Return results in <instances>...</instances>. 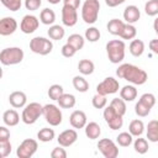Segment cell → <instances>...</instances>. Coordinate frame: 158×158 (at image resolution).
<instances>
[{
  "instance_id": "obj_41",
  "label": "cell",
  "mask_w": 158,
  "mask_h": 158,
  "mask_svg": "<svg viewBox=\"0 0 158 158\" xmlns=\"http://www.w3.org/2000/svg\"><path fill=\"white\" fill-rule=\"evenodd\" d=\"M135 112H136V115L139 116V117H146V116L149 115L151 107H148V106H146L144 104H142L141 101H138V102L135 105Z\"/></svg>"
},
{
  "instance_id": "obj_12",
  "label": "cell",
  "mask_w": 158,
  "mask_h": 158,
  "mask_svg": "<svg viewBox=\"0 0 158 158\" xmlns=\"http://www.w3.org/2000/svg\"><path fill=\"white\" fill-rule=\"evenodd\" d=\"M40 26V20L35 16V15H25L21 20V23H20V30L26 33V35H30V33H33Z\"/></svg>"
},
{
  "instance_id": "obj_49",
  "label": "cell",
  "mask_w": 158,
  "mask_h": 158,
  "mask_svg": "<svg viewBox=\"0 0 158 158\" xmlns=\"http://www.w3.org/2000/svg\"><path fill=\"white\" fill-rule=\"evenodd\" d=\"M64 5H68L70 7H74L78 10V7L80 6V0H62Z\"/></svg>"
},
{
  "instance_id": "obj_34",
  "label": "cell",
  "mask_w": 158,
  "mask_h": 158,
  "mask_svg": "<svg viewBox=\"0 0 158 158\" xmlns=\"http://www.w3.org/2000/svg\"><path fill=\"white\" fill-rule=\"evenodd\" d=\"M54 136H56L54 130L49 127H43L37 132V138L41 142H51L54 138Z\"/></svg>"
},
{
  "instance_id": "obj_8",
  "label": "cell",
  "mask_w": 158,
  "mask_h": 158,
  "mask_svg": "<svg viewBox=\"0 0 158 158\" xmlns=\"http://www.w3.org/2000/svg\"><path fill=\"white\" fill-rule=\"evenodd\" d=\"M37 148H38V143L36 139L26 138L19 144L16 149V154L19 158H31L37 152Z\"/></svg>"
},
{
  "instance_id": "obj_5",
  "label": "cell",
  "mask_w": 158,
  "mask_h": 158,
  "mask_svg": "<svg viewBox=\"0 0 158 158\" xmlns=\"http://www.w3.org/2000/svg\"><path fill=\"white\" fill-rule=\"evenodd\" d=\"M42 109L43 106L40 102H30L25 105L22 114H21L22 122L26 125H33L42 115Z\"/></svg>"
},
{
  "instance_id": "obj_29",
  "label": "cell",
  "mask_w": 158,
  "mask_h": 158,
  "mask_svg": "<svg viewBox=\"0 0 158 158\" xmlns=\"http://www.w3.org/2000/svg\"><path fill=\"white\" fill-rule=\"evenodd\" d=\"M95 65L90 59H81L78 63V70L83 74V75H90L94 73Z\"/></svg>"
},
{
  "instance_id": "obj_3",
  "label": "cell",
  "mask_w": 158,
  "mask_h": 158,
  "mask_svg": "<svg viewBox=\"0 0 158 158\" xmlns=\"http://www.w3.org/2000/svg\"><path fill=\"white\" fill-rule=\"evenodd\" d=\"M25 53L20 47H7L0 52V63L4 65H15L23 60Z\"/></svg>"
},
{
  "instance_id": "obj_53",
  "label": "cell",
  "mask_w": 158,
  "mask_h": 158,
  "mask_svg": "<svg viewBox=\"0 0 158 158\" xmlns=\"http://www.w3.org/2000/svg\"><path fill=\"white\" fill-rule=\"evenodd\" d=\"M2 75H4V72H2V68L0 67V79L2 78Z\"/></svg>"
},
{
  "instance_id": "obj_22",
  "label": "cell",
  "mask_w": 158,
  "mask_h": 158,
  "mask_svg": "<svg viewBox=\"0 0 158 158\" xmlns=\"http://www.w3.org/2000/svg\"><path fill=\"white\" fill-rule=\"evenodd\" d=\"M57 102H58L59 107H62V109H72V107L75 106L77 99H75V96L73 94H65V93H63L58 98Z\"/></svg>"
},
{
  "instance_id": "obj_24",
  "label": "cell",
  "mask_w": 158,
  "mask_h": 158,
  "mask_svg": "<svg viewBox=\"0 0 158 158\" xmlns=\"http://www.w3.org/2000/svg\"><path fill=\"white\" fill-rule=\"evenodd\" d=\"M47 33H48V36H49L51 40L60 41L64 37V35H65V30L60 25H51L49 26V30L47 31Z\"/></svg>"
},
{
  "instance_id": "obj_14",
  "label": "cell",
  "mask_w": 158,
  "mask_h": 158,
  "mask_svg": "<svg viewBox=\"0 0 158 158\" xmlns=\"http://www.w3.org/2000/svg\"><path fill=\"white\" fill-rule=\"evenodd\" d=\"M78 139V132L73 128H69V130H64L63 132L59 133L57 141H58V144L62 146V147H70L72 144H74Z\"/></svg>"
},
{
  "instance_id": "obj_16",
  "label": "cell",
  "mask_w": 158,
  "mask_h": 158,
  "mask_svg": "<svg viewBox=\"0 0 158 158\" xmlns=\"http://www.w3.org/2000/svg\"><path fill=\"white\" fill-rule=\"evenodd\" d=\"M86 115L84 111L81 110H75L70 114L69 116V122L72 125L73 128H77V130H80V128H84V126L86 125L88 120H86Z\"/></svg>"
},
{
  "instance_id": "obj_33",
  "label": "cell",
  "mask_w": 158,
  "mask_h": 158,
  "mask_svg": "<svg viewBox=\"0 0 158 158\" xmlns=\"http://www.w3.org/2000/svg\"><path fill=\"white\" fill-rule=\"evenodd\" d=\"M110 106L115 110L116 114H118L121 116H123L126 114V109H127L126 107V101H123L121 98H114L110 102Z\"/></svg>"
},
{
  "instance_id": "obj_25",
  "label": "cell",
  "mask_w": 158,
  "mask_h": 158,
  "mask_svg": "<svg viewBox=\"0 0 158 158\" xmlns=\"http://www.w3.org/2000/svg\"><path fill=\"white\" fill-rule=\"evenodd\" d=\"M128 49L133 57H141L144 52V42L142 40H132Z\"/></svg>"
},
{
  "instance_id": "obj_20",
  "label": "cell",
  "mask_w": 158,
  "mask_h": 158,
  "mask_svg": "<svg viewBox=\"0 0 158 158\" xmlns=\"http://www.w3.org/2000/svg\"><path fill=\"white\" fill-rule=\"evenodd\" d=\"M84 130H85V136L89 138V139H96L100 137L101 135V127L99 126L98 122H86V125L84 126Z\"/></svg>"
},
{
  "instance_id": "obj_44",
  "label": "cell",
  "mask_w": 158,
  "mask_h": 158,
  "mask_svg": "<svg viewBox=\"0 0 158 158\" xmlns=\"http://www.w3.org/2000/svg\"><path fill=\"white\" fill-rule=\"evenodd\" d=\"M11 149H12V147H11L10 141L0 142V156H1V158H5V157L10 156Z\"/></svg>"
},
{
  "instance_id": "obj_37",
  "label": "cell",
  "mask_w": 158,
  "mask_h": 158,
  "mask_svg": "<svg viewBox=\"0 0 158 158\" xmlns=\"http://www.w3.org/2000/svg\"><path fill=\"white\" fill-rule=\"evenodd\" d=\"M100 36H101V33H100L99 28H96L94 26H91L88 30H85V40L89 41V42H96V41H99L100 40Z\"/></svg>"
},
{
  "instance_id": "obj_35",
  "label": "cell",
  "mask_w": 158,
  "mask_h": 158,
  "mask_svg": "<svg viewBox=\"0 0 158 158\" xmlns=\"http://www.w3.org/2000/svg\"><path fill=\"white\" fill-rule=\"evenodd\" d=\"M133 148L138 154H144L148 152V148H149L148 141L146 138H141V136H138V138H136L133 142Z\"/></svg>"
},
{
  "instance_id": "obj_10",
  "label": "cell",
  "mask_w": 158,
  "mask_h": 158,
  "mask_svg": "<svg viewBox=\"0 0 158 158\" xmlns=\"http://www.w3.org/2000/svg\"><path fill=\"white\" fill-rule=\"evenodd\" d=\"M98 149L105 158H116L118 156V147L110 138H101L98 142Z\"/></svg>"
},
{
  "instance_id": "obj_28",
  "label": "cell",
  "mask_w": 158,
  "mask_h": 158,
  "mask_svg": "<svg viewBox=\"0 0 158 158\" xmlns=\"http://www.w3.org/2000/svg\"><path fill=\"white\" fill-rule=\"evenodd\" d=\"M40 21L43 25H53L56 21V12L49 7L43 9L40 14Z\"/></svg>"
},
{
  "instance_id": "obj_13",
  "label": "cell",
  "mask_w": 158,
  "mask_h": 158,
  "mask_svg": "<svg viewBox=\"0 0 158 158\" xmlns=\"http://www.w3.org/2000/svg\"><path fill=\"white\" fill-rule=\"evenodd\" d=\"M62 22H63L64 26L73 27L78 22L77 9L70 7L68 5H63V7H62Z\"/></svg>"
},
{
  "instance_id": "obj_50",
  "label": "cell",
  "mask_w": 158,
  "mask_h": 158,
  "mask_svg": "<svg viewBox=\"0 0 158 158\" xmlns=\"http://www.w3.org/2000/svg\"><path fill=\"white\" fill-rule=\"evenodd\" d=\"M126 0H105V4L109 6V7H116L121 4H123Z\"/></svg>"
},
{
  "instance_id": "obj_32",
  "label": "cell",
  "mask_w": 158,
  "mask_h": 158,
  "mask_svg": "<svg viewBox=\"0 0 158 158\" xmlns=\"http://www.w3.org/2000/svg\"><path fill=\"white\" fill-rule=\"evenodd\" d=\"M137 35V28L132 23H125L123 28L120 33V37L122 40H133Z\"/></svg>"
},
{
  "instance_id": "obj_6",
  "label": "cell",
  "mask_w": 158,
  "mask_h": 158,
  "mask_svg": "<svg viewBox=\"0 0 158 158\" xmlns=\"http://www.w3.org/2000/svg\"><path fill=\"white\" fill-rule=\"evenodd\" d=\"M42 115L44 116L46 122L49 123L53 127L59 126L62 123V121H63L62 111H60L59 106H57L54 104H47V105H44L43 109H42Z\"/></svg>"
},
{
  "instance_id": "obj_46",
  "label": "cell",
  "mask_w": 158,
  "mask_h": 158,
  "mask_svg": "<svg viewBox=\"0 0 158 158\" xmlns=\"http://www.w3.org/2000/svg\"><path fill=\"white\" fill-rule=\"evenodd\" d=\"M42 5V0H25V7L30 11H36Z\"/></svg>"
},
{
  "instance_id": "obj_7",
  "label": "cell",
  "mask_w": 158,
  "mask_h": 158,
  "mask_svg": "<svg viewBox=\"0 0 158 158\" xmlns=\"http://www.w3.org/2000/svg\"><path fill=\"white\" fill-rule=\"evenodd\" d=\"M30 49L40 56H47L52 52L53 49V43L51 40L46 38V37H33L30 41Z\"/></svg>"
},
{
  "instance_id": "obj_43",
  "label": "cell",
  "mask_w": 158,
  "mask_h": 158,
  "mask_svg": "<svg viewBox=\"0 0 158 158\" xmlns=\"http://www.w3.org/2000/svg\"><path fill=\"white\" fill-rule=\"evenodd\" d=\"M138 101H141L142 104H144L146 106H148V107L152 109L156 105V96L152 93H146V94L141 95V98H139Z\"/></svg>"
},
{
  "instance_id": "obj_26",
  "label": "cell",
  "mask_w": 158,
  "mask_h": 158,
  "mask_svg": "<svg viewBox=\"0 0 158 158\" xmlns=\"http://www.w3.org/2000/svg\"><path fill=\"white\" fill-rule=\"evenodd\" d=\"M143 131H144V123L142 122V120L136 118V120H132V121L130 122V125H128V132H130L133 137L141 136V135L143 133Z\"/></svg>"
},
{
  "instance_id": "obj_19",
  "label": "cell",
  "mask_w": 158,
  "mask_h": 158,
  "mask_svg": "<svg viewBox=\"0 0 158 158\" xmlns=\"http://www.w3.org/2000/svg\"><path fill=\"white\" fill-rule=\"evenodd\" d=\"M2 121L6 126H10V127H14L16 126L19 122H20V115L16 110L14 109H10V110H6L4 114H2Z\"/></svg>"
},
{
  "instance_id": "obj_40",
  "label": "cell",
  "mask_w": 158,
  "mask_h": 158,
  "mask_svg": "<svg viewBox=\"0 0 158 158\" xmlns=\"http://www.w3.org/2000/svg\"><path fill=\"white\" fill-rule=\"evenodd\" d=\"M91 104H93V106L95 109H104L106 106V104H107V99H106L105 95H101V94L96 93L91 99Z\"/></svg>"
},
{
  "instance_id": "obj_54",
  "label": "cell",
  "mask_w": 158,
  "mask_h": 158,
  "mask_svg": "<svg viewBox=\"0 0 158 158\" xmlns=\"http://www.w3.org/2000/svg\"><path fill=\"white\" fill-rule=\"evenodd\" d=\"M0 158H1V156H0Z\"/></svg>"
},
{
  "instance_id": "obj_2",
  "label": "cell",
  "mask_w": 158,
  "mask_h": 158,
  "mask_svg": "<svg viewBox=\"0 0 158 158\" xmlns=\"http://www.w3.org/2000/svg\"><path fill=\"white\" fill-rule=\"evenodd\" d=\"M125 42L122 40H111L106 43V54L111 63L118 64L125 58Z\"/></svg>"
},
{
  "instance_id": "obj_51",
  "label": "cell",
  "mask_w": 158,
  "mask_h": 158,
  "mask_svg": "<svg viewBox=\"0 0 158 158\" xmlns=\"http://www.w3.org/2000/svg\"><path fill=\"white\" fill-rule=\"evenodd\" d=\"M149 49L153 52V53H156V54H158V40L157 38H154V40H152L151 42H149Z\"/></svg>"
},
{
  "instance_id": "obj_36",
  "label": "cell",
  "mask_w": 158,
  "mask_h": 158,
  "mask_svg": "<svg viewBox=\"0 0 158 158\" xmlns=\"http://www.w3.org/2000/svg\"><path fill=\"white\" fill-rule=\"evenodd\" d=\"M116 142L118 146L121 147H128L130 144H132L133 142V136L130 132H121L118 133V136L116 137Z\"/></svg>"
},
{
  "instance_id": "obj_1",
  "label": "cell",
  "mask_w": 158,
  "mask_h": 158,
  "mask_svg": "<svg viewBox=\"0 0 158 158\" xmlns=\"http://www.w3.org/2000/svg\"><path fill=\"white\" fill-rule=\"evenodd\" d=\"M116 75L133 85H142L148 79V75L143 69L131 63H123L118 65L116 70Z\"/></svg>"
},
{
  "instance_id": "obj_9",
  "label": "cell",
  "mask_w": 158,
  "mask_h": 158,
  "mask_svg": "<svg viewBox=\"0 0 158 158\" xmlns=\"http://www.w3.org/2000/svg\"><path fill=\"white\" fill-rule=\"evenodd\" d=\"M118 89H120V83H118L117 79H115L112 77L105 78L101 83H99L96 85V93L101 94V95H105V96L117 93Z\"/></svg>"
},
{
  "instance_id": "obj_45",
  "label": "cell",
  "mask_w": 158,
  "mask_h": 158,
  "mask_svg": "<svg viewBox=\"0 0 158 158\" xmlns=\"http://www.w3.org/2000/svg\"><path fill=\"white\" fill-rule=\"evenodd\" d=\"M62 54H63V57H65V58H72L75 53H77V49L73 47V46H70L69 43H65L63 47H62Z\"/></svg>"
},
{
  "instance_id": "obj_11",
  "label": "cell",
  "mask_w": 158,
  "mask_h": 158,
  "mask_svg": "<svg viewBox=\"0 0 158 158\" xmlns=\"http://www.w3.org/2000/svg\"><path fill=\"white\" fill-rule=\"evenodd\" d=\"M104 118L106 121V123L109 125V127L111 130H118L122 127L123 125V118L121 115L116 114L115 110L109 105L107 107H104Z\"/></svg>"
},
{
  "instance_id": "obj_17",
  "label": "cell",
  "mask_w": 158,
  "mask_h": 158,
  "mask_svg": "<svg viewBox=\"0 0 158 158\" xmlns=\"http://www.w3.org/2000/svg\"><path fill=\"white\" fill-rule=\"evenodd\" d=\"M9 102L12 107L15 109H21L26 105L27 102V96L23 91H20V90H16V91H12L10 95H9Z\"/></svg>"
},
{
  "instance_id": "obj_39",
  "label": "cell",
  "mask_w": 158,
  "mask_h": 158,
  "mask_svg": "<svg viewBox=\"0 0 158 158\" xmlns=\"http://www.w3.org/2000/svg\"><path fill=\"white\" fill-rule=\"evenodd\" d=\"M63 93H64L63 86L59 85V84H53V85H51L49 89H48V96H49V99L56 100V101L58 100V98H59Z\"/></svg>"
},
{
  "instance_id": "obj_52",
  "label": "cell",
  "mask_w": 158,
  "mask_h": 158,
  "mask_svg": "<svg viewBox=\"0 0 158 158\" xmlns=\"http://www.w3.org/2000/svg\"><path fill=\"white\" fill-rule=\"evenodd\" d=\"M49 4H52V5H57V4H59V1H62V0H47Z\"/></svg>"
},
{
  "instance_id": "obj_30",
  "label": "cell",
  "mask_w": 158,
  "mask_h": 158,
  "mask_svg": "<svg viewBox=\"0 0 158 158\" xmlns=\"http://www.w3.org/2000/svg\"><path fill=\"white\" fill-rule=\"evenodd\" d=\"M73 86L79 93H86L89 90V83L88 80L81 75H75L73 78Z\"/></svg>"
},
{
  "instance_id": "obj_15",
  "label": "cell",
  "mask_w": 158,
  "mask_h": 158,
  "mask_svg": "<svg viewBox=\"0 0 158 158\" xmlns=\"http://www.w3.org/2000/svg\"><path fill=\"white\" fill-rule=\"evenodd\" d=\"M17 30V21L14 17L6 16L0 19V35L1 36H10Z\"/></svg>"
},
{
  "instance_id": "obj_23",
  "label": "cell",
  "mask_w": 158,
  "mask_h": 158,
  "mask_svg": "<svg viewBox=\"0 0 158 158\" xmlns=\"http://www.w3.org/2000/svg\"><path fill=\"white\" fill-rule=\"evenodd\" d=\"M123 25H125V22H123L122 20L112 19V20H110V21L107 22L106 28H107V31H109L111 35H114V36H120V33H121V31H122V28H123Z\"/></svg>"
},
{
  "instance_id": "obj_38",
  "label": "cell",
  "mask_w": 158,
  "mask_h": 158,
  "mask_svg": "<svg viewBox=\"0 0 158 158\" xmlns=\"http://www.w3.org/2000/svg\"><path fill=\"white\" fill-rule=\"evenodd\" d=\"M144 12L148 16L158 15V0H147L144 4Z\"/></svg>"
},
{
  "instance_id": "obj_18",
  "label": "cell",
  "mask_w": 158,
  "mask_h": 158,
  "mask_svg": "<svg viewBox=\"0 0 158 158\" xmlns=\"http://www.w3.org/2000/svg\"><path fill=\"white\" fill-rule=\"evenodd\" d=\"M141 17V11L136 5H128L123 10V20L126 23H136Z\"/></svg>"
},
{
  "instance_id": "obj_21",
  "label": "cell",
  "mask_w": 158,
  "mask_h": 158,
  "mask_svg": "<svg viewBox=\"0 0 158 158\" xmlns=\"http://www.w3.org/2000/svg\"><path fill=\"white\" fill-rule=\"evenodd\" d=\"M120 98L123 101H133L137 98V89L135 85H125L120 89Z\"/></svg>"
},
{
  "instance_id": "obj_4",
  "label": "cell",
  "mask_w": 158,
  "mask_h": 158,
  "mask_svg": "<svg viewBox=\"0 0 158 158\" xmlns=\"http://www.w3.org/2000/svg\"><path fill=\"white\" fill-rule=\"evenodd\" d=\"M100 11L99 0H85L81 6V19L85 23L93 25L98 21Z\"/></svg>"
},
{
  "instance_id": "obj_31",
  "label": "cell",
  "mask_w": 158,
  "mask_h": 158,
  "mask_svg": "<svg viewBox=\"0 0 158 158\" xmlns=\"http://www.w3.org/2000/svg\"><path fill=\"white\" fill-rule=\"evenodd\" d=\"M67 43H69L70 46H73V47L77 49V52H78V51H80V49L84 47V44H85V38H84L81 35H79V33H73V35H70V36L68 37Z\"/></svg>"
},
{
  "instance_id": "obj_47",
  "label": "cell",
  "mask_w": 158,
  "mask_h": 158,
  "mask_svg": "<svg viewBox=\"0 0 158 158\" xmlns=\"http://www.w3.org/2000/svg\"><path fill=\"white\" fill-rule=\"evenodd\" d=\"M51 157L52 158H65L67 157V152L64 149V147H54L51 152Z\"/></svg>"
},
{
  "instance_id": "obj_48",
  "label": "cell",
  "mask_w": 158,
  "mask_h": 158,
  "mask_svg": "<svg viewBox=\"0 0 158 158\" xmlns=\"http://www.w3.org/2000/svg\"><path fill=\"white\" fill-rule=\"evenodd\" d=\"M10 141V131L6 126H0V142Z\"/></svg>"
},
{
  "instance_id": "obj_27",
  "label": "cell",
  "mask_w": 158,
  "mask_h": 158,
  "mask_svg": "<svg viewBox=\"0 0 158 158\" xmlns=\"http://www.w3.org/2000/svg\"><path fill=\"white\" fill-rule=\"evenodd\" d=\"M147 138L148 141L156 143L158 142V121L152 120L147 125Z\"/></svg>"
},
{
  "instance_id": "obj_42",
  "label": "cell",
  "mask_w": 158,
  "mask_h": 158,
  "mask_svg": "<svg viewBox=\"0 0 158 158\" xmlns=\"http://www.w3.org/2000/svg\"><path fill=\"white\" fill-rule=\"evenodd\" d=\"M0 1L10 11H17L21 9V5H22L21 0H0Z\"/></svg>"
}]
</instances>
